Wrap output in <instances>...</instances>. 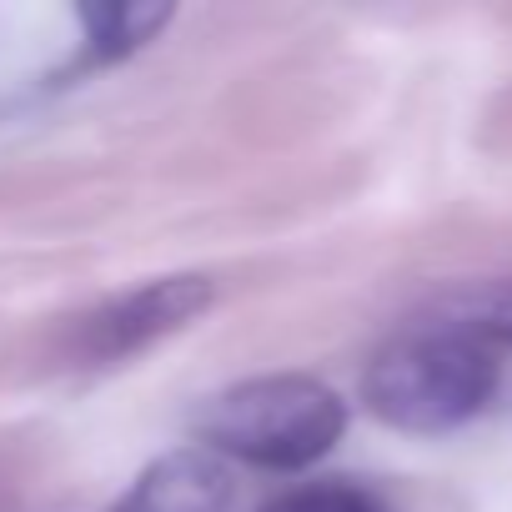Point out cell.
I'll return each mask as SVG.
<instances>
[{"instance_id":"1","label":"cell","mask_w":512,"mask_h":512,"mask_svg":"<svg viewBox=\"0 0 512 512\" xmlns=\"http://www.w3.org/2000/svg\"><path fill=\"white\" fill-rule=\"evenodd\" d=\"M497 387V357L487 342L447 327L412 322L377 347L362 377V402L372 417L402 432H447L487 407Z\"/></svg>"},{"instance_id":"2","label":"cell","mask_w":512,"mask_h":512,"mask_svg":"<svg viewBox=\"0 0 512 512\" xmlns=\"http://www.w3.org/2000/svg\"><path fill=\"white\" fill-rule=\"evenodd\" d=\"M347 427L342 397L302 372H277V377H246L226 392H216L201 407V442L211 452L241 457L251 467L272 472H297L312 467L337 447Z\"/></svg>"},{"instance_id":"3","label":"cell","mask_w":512,"mask_h":512,"mask_svg":"<svg viewBox=\"0 0 512 512\" xmlns=\"http://www.w3.org/2000/svg\"><path fill=\"white\" fill-rule=\"evenodd\" d=\"M211 302V282L206 277H161L146 282L116 302H106L101 312H91L76 327V357L81 362H121L131 352H141L146 342L186 327L191 317H201Z\"/></svg>"},{"instance_id":"4","label":"cell","mask_w":512,"mask_h":512,"mask_svg":"<svg viewBox=\"0 0 512 512\" xmlns=\"http://www.w3.org/2000/svg\"><path fill=\"white\" fill-rule=\"evenodd\" d=\"M231 467L211 447H176L156 457L116 512H226L231 507Z\"/></svg>"},{"instance_id":"5","label":"cell","mask_w":512,"mask_h":512,"mask_svg":"<svg viewBox=\"0 0 512 512\" xmlns=\"http://www.w3.org/2000/svg\"><path fill=\"white\" fill-rule=\"evenodd\" d=\"M81 21H86L91 51L116 61V56H131L136 46H146L171 21V6H81Z\"/></svg>"},{"instance_id":"6","label":"cell","mask_w":512,"mask_h":512,"mask_svg":"<svg viewBox=\"0 0 512 512\" xmlns=\"http://www.w3.org/2000/svg\"><path fill=\"white\" fill-rule=\"evenodd\" d=\"M437 322L487 342V347H512V282H492L477 292H457L452 302L437 307Z\"/></svg>"},{"instance_id":"7","label":"cell","mask_w":512,"mask_h":512,"mask_svg":"<svg viewBox=\"0 0 512 512\" xmlns=\"http://www.w3.org/2000/svg\"><path fill=\"white\" fill-rule=\"evenodd\" d=\"M262 512H387V507L357 482H307V487L277 492Z\"/></svg>"}]
</instances>
